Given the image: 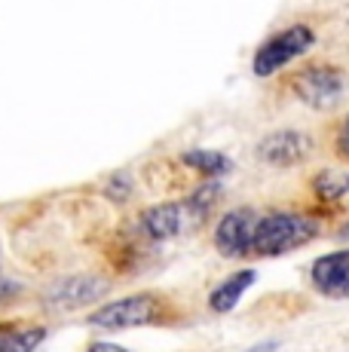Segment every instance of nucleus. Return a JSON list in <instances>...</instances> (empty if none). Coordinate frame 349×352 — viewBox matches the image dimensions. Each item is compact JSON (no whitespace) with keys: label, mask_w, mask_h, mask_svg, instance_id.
Returning a JSON list of instances; mask_svg holds the SVG:
<instances>
[{"label":"nucleus","mask_w":349,"mask_h":352,"mask_svg":"<svg viewBox=\"0 0 349 352\" xmlns=\"http://www.w3.org/2000/svg\"><path fill=\"white\" fill-rule=\"evenodd\" d=\"M104 294H107V282L98 279V276H71V279L56 282L46 291V303L52 309H77L102 300Z\"/></svg>","instance_id":"obj_7"},{"label":"nucleus","mask_w":349,"mask_h":352,"mask_svg":"<svg viewBox=\"0 0 349 352\" xmlns=\"http://www.w3.org/2000/svg\"><path fill=\"white\" fill-rule=\"evenodd\" d=\"M89 352H126V349L117 346V343H92Z\"/></svg>","instance_id":"obj_17"},{"label":"nucleus","mask_w":349,"mask_h":352,"mask_svg":"<svg viewBox=\"0 0 349 352\" xmlns=\"http://www.w3.org/2000/svg\"><path fill=\"white\" fill-rule=\"evenodd\" d=\"M313 141L306 132H297V129H282V132H270L264 141L258 144V157L267 162V166L276 168H288L297 166L310 157Z\"/></svg>","instance_id":"obj_6"},{"label":"nucleus","mask_w":349,"mask_h":352,"mask_svg":"<svg viewBox=\"0 0 349 352\" xmlns=\"http://www.w3.org/2000/svg\"><path fill=\"white\" fill-rule=\"evenodd\" d=\"M315 236H319V221H313L310 214L270 212L258 221V230H254V254L260 257L288 254L294 248L306 245Z\"/></svg>","instance_id":"obj_1"},{"label":"nucleus","mask_w":349,"mask_h":352,"mask_svg":"<svg viewBox=\"0 0 349 352\" xmlns=\"http://www.w3.org/2000/svg\"><path fill=\"white\" fill-rule=\"evenodd\" d=\"M310 279L315 291L328 297H349V248L325 254L313 263Z\"/></svg>","instance_id":"obj_8"},{"label":"nucleus","mask_w":349,"mask_h":352,"mask_svg":"<svg viewBox=\"0 0 349 352\" xmlns=\"http://www.w3.org/2000/svg\"><path fill=\"white\" fill-rule=\"evenodd\" d=\"M43 337H46L43 328L10 331V334H0V352H34L43 343Z\"/></svg>","instance_id":"obj_13"},{"label":"nucleus","mask_w":349,"mask_h":352,"mask_svg":"<svg viewBox=\"0 0 349 352\" xmlns=\"http://www.w3.org/2000/svg\"><path fill=\"white\" fill-rule=\"evenodd\" d=\"M315 193L322 199H340L349 193V172H322L315 178Z\"/></svg>","instance_id":"obj_14"},{"label":"nucleus","mask_w":349,"mask_h":352,"mask_svg":"<svg viewBox=\"0 0 349 352\" xmlns=\"http://www.w3.org/2000/svg\"><path fill=\"white\" fill-rule=\"evenodd\" d=\"M254 279H258L254 270H239V273L227 276V279L209 294V307L214 309V313H230V309L239 303V297L254 285Z\"/></svg>","instance_id":"obj_10"},{"label":"nucleus","mask_w":349,"mask_h":352,"mask_svg":"<svg viewBox=\"0 0 349 352\" xmlns=\"http://www.w3.org/2000/svg\"><path fill=\"white\" fill-rule=\"evenodd\" d=\"M107 196L111 199H117V202H123V199H129L132 196V181H129V175H113L111 181H107Z\"/></svg>","instance_id":"obj_15"},{"label":"nucleus","mask_w":349,"mask_h":352,"mask_svg":"<svg viewBox=\"0 0 349 352\" xmlns=\"http://www.w3.org/2000/svg\"><path fill=\"white\" fill-rule=\"evenodd\" d=\"M313 43H315V34L306 28V25H291V28L273 34V37L254 52V62H251L254 74H258V77H270L279 67L300 58L304 52H310Z\"/></svg>","instance_id":"obj_2"},{"label":"nucleus","mask_w":349,"mask_h":352,"mask_svg":"<svg viewBox=\"0 0 349 352\" xmlns=\"http://www.w3.org/2000/svg\"><path fill=\"white\" fill-rule=\"evenodd\" d=\"M291 86H294V96L304 101V104L315 107V111H328V107H334L344 98L346 80H344V71H337V67L315 65V67L300 71L291 80Z\"/></svg>","instance_id":"obj_3"},{"label":"nucleus","mask_w":349,"mask_h":352,"mask_svg":"<svg viewBox=\"0 0 349 352\" xmlns=\"http://www.w3.org/2000/svg\"><path fill=\"white\" fill-rule=\"evenodd\" d=\"M157 309L159 303L153 294L120 297L98 313H92V324H98V328H138V324H150L157 319Z\"/></svg>","instance_id":"obj_5"},{"label":"nucleus","mask_w":349,"mask_h":352,"mask_svg":"<svg viewBox=\"0 0 349 352\" xmlns=\"http://www.w3.org/2000/svg\"><path fill=\"white\" fill-rule=\"evenodd\" d=\"M141 224L150 239H174L187 224H193V218L184 202H166V206H153L150 212H144Z\"/></svg>","instance_id":"obj_9"},{"label":"nucleus","mask_w":349,"mask_h":352,"mask_svg":"<svg viewBox=\"0 0 349 352\" xmlns=\"http://www.w3.org/2000/svg\"><path fill=\"white\" fill-rule=\"evenodd\" d=\"M184 166H190V168H199V172H205V175H224V172H230L233 168V162L230 157H224V153H214V151H187L184 157Z\"/></svg>","instance_id":"obj_12"},{"label":"nucleus","mask_w":349,"mask_h":352,"mask_svg":"<svg viewBox=\"0 0 349 352\" xmlns=\"http://www.w3.org/2000/svg\"><path fill=\"white\" fill-rule=\"evenodd\" d=\"M276 349H279V343L270 340V343H258V346H251V349H245V352H276Z\"/></svg>","instance_id":"obj_18"},{"label":"nucleus","mask_w":349,"mask_h":352,"mask_svg":"<svg viewBox=\"0 0 349 352\" xmlns=\"http://www.w3.org/2000/svg\"><path fill=\"white\" fill-rule=\"evenodd\" d=\"M258 214L254 208H236V212H227L218 221L214 230V245L221 254L227 257H245L254 252V230H258Z\"/></svg>","instance_id":"obj_4"},{"label":"nucleus","mask_w":349,"mask_h":352,"mask_svg":"<svg viewBox=\"0 0 349 352\" xmlns=\"http://www.w3.org/2000/svg\"><path fill=\"white\" fill-rule=\"evenodd\" d=\"M340 151L349 157V117L344 120V126H340Z\"/></svg>","instance_id":"obj_16"},{"label":"nucleus","mask_w":349,"mask_h":352,"mask_svg":"<svg viewBox=\"0 0 349 352\" xmlns=\"http://www.w3.org/2000/svg\"><path fill=\"white\" fill-rule=\"evenodd\" d=\"M221 181H205V184H199L196 190H193L190 196L184 199V206H187V212H190V218H193V224H199L203 218H209V212L214 208V202L221 199Z\"/></svg>","instance_id":"obj_11"}]
</instances>
